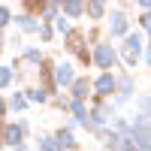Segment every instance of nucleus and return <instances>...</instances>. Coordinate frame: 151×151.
<instances>
[{
  "label": "nucleus",
  "instance_id": "nucleus-1",
  "mask_svg": "<svg viewBox=\"0 0 151 151\" xmlns=\"http://www.w3.org/2000/svg\"><path fill=\"white\" fill-rule=\"evenodd\" d=\"M115 118V106H112V100H94V106L88 109V133H97L112 124Z\"/></svg>",
  "mask_w": 151,
  "mask_h": 151
},
{
  "label": "nucleus",
  "instance_id": "nucleus-2",
  "mask_svg": "<svg viewBox=\"0 0 151 151\" xmlns=\"http://www.w3.org/2000/svg\"><path fill=\"white\" fill-rule=\"evenodd\" d=\"M145 52V40H142V33L139 30H130L127 36H124V42L118 48V60H124L127 67H136L139 64V58Z\"/></svg>",
  "mask_w": 151,
  "mask_h": 151
},
{
  "label": "nucleus",
  "instance_id": "nucleus-3",
  "mask_svg": "<svg viewBox=\"0 0 151 151\" xmlns=\"http://www.w3.org/2000/svg\"><path fill=\"white\" fill-rule=\"evenodd\" d=\"M91 60H94L103 73H112V70L118 67V48H112V42H97Z\"/></svg>",
  "mask_w": 151,
  "mask_h": 151
},
{
  "label": "nucleus",
  "instance_id": "nucleus-4",
  "mask_svg": "<svg viewBox=\"0 0 151 151\" xmlns=\"http://www.w3.org/2000/svg\"><path fill=\"white\" fill-rule=\"evenodd\" d=\"M76 64L73 60H58L55 64V70H52V85H55V91L58 88H70L73 82H76Z\"/></svg>",
  "mask_w": 151,
  "mask_h": 151
},
{
  "label": "nucleus",
  "instance_id": "nucleus-5",
  "mask_svg": "<svg viewBox=\"0 0 151 151\" xmlns=\"http://www.w3.org/2000/svg\"><path fill=\"white\" fill-rule=\"evenodd\" d=\"M130 100H133V76L121 73V76H115V100H112V106H124Z\"/></svg>",
  "mask_w": 151,
  "mask_h": 151
},
{
  "label": "nucleus",
  "instance_id": "nucleus-6",
  "mask_svg": "<svg viewBox=\"0 0 151 151\" xmlns=\"http://www.w3.org/2000/svg\"><path fill=\"white\" fill-rule=\"evenodd\" d=\"M109 33L115 36V40H124V36L130 33V18L124 9H112L109 12Z\"/></svg>",
  "mask_w": 151,
  "mask_h": 151
},
{
  "label": "nucleus",
  "instance_id": "nucleus-7",
  "mask_svg": "<svg viewBox=\"0 0 151 151\" xmlns=\"http://www.w3.org/2000/svg\"><path fill=\"white\" fill-rule=\"evenodd\" d=\"M91 91L97 94V100H109L115 94V73H100L97 79H91Z\"/></svg>",
  "mask_w": 151,
  "mask_h": 151
},
{
  "label": "nucleus",
  "instance_id": "nucleus-8",
  "mask_svg": "<svg viewBox=\"0 0 151 151\" xmlns=\"http://www.w3.org/2000/svg\"><path fill=\"white\" fill-rule=\"evenodd\" d=\"M0 145H9V148H18L24 145V130H21V124H3V130H0Z\"/></svg>",
  "mask_w": 151,
  "mask_h": 151
},
{
  "label": "nucleus",
  "instance_id": "nucleus-9",
  "mask_svg": "<svg viewBox=\"0 0 151 151\" xmlns=\"http://www.w3.org/2000/svg\"><path fill=\"white\" fill-rule=\"evenodd\" d=\"M70 91V100H79V103H85L88 94H91V79L88 76H76V82L67 88Z\"/></svg>",
  "mask_w": 151,
  "mask_h": 151
},
{
  "label": "nucleus",
  "instance_id": "nucleus-10",
  "mask_svg": "<svg viewBox=\"0 0 151 151\" xmlns=\"http://www.w3.org/2000/svg\"><path fill=\"white\" fill-rule=\"evenodd\" d=\"M52 136H55V142L64 148V151H76V145H79V142H76V136H73V127H70V124H67V127H58Z\"/></svg>",
  "mask_w": 151,
  "mask_h": 151
},
{
  "label": "nucleus",
  "instance_id": "nucleus-11",
  "mask_svg": "<svg viewBox=\"0 0 151 151\" xmlns=\"http://www.w3.org/2000/svg\"><path fill=\"white\" fill-rule=\"evenodd\" d=\"M12 21H15L18 27L24 30V33H40V27H42V21H40V15H30V12H21V15H15Z\"/></svg>",
  "mask_w": 151,
  "mask_h": 151
},
{
  "label": "nucleus",
  "instance_id": "nucleus-12",
  "mask_svg": "<svg viewBox=\"0 0 151 151\" xmlns=\"http://www.w3.org/2000/svg\"><path fill=\"white\" fill-rule=\"evenodd\" d=\"M60 15H64L67 21L82 18L85 15V3H82V0H67V3H60Z\"/></svg>",
  "mask_w": 151,
  "mask_h": 151
},
{
  "label": "nucleus",
  "instance_id": "nucleus-13",
  "mask_svg": "<svg viewBox=\"0 0 151 151\" xmlns=\"http://www.w3.org/2000/svg\"><path fill=\"white\" fill-rule=\"evenodd\" d=\"M85 15H91L94 21H103L109 15V6L103 3V0H91V3H85Z\"/></svg>",
  "mask_w": 151,
  "mask_h": 151
},
{
  "label": "nucleus",
  "instance_id": "nucleus-14",
  "mask_svg": "<svg viewBox=\"0 0 151 151\" xmlns=\"http://www.w3.org/2000/svg\"><path fill=\"white\" fill-rule=\"evenodd\" d=\"M58 15H60V3H42L40 6V21L42 24H52Z\"/></svg>",
  "mask_w": 151,
  "mask_h": 151
},
{
  "label": "nucleus",
  "instance_id": "nucleus-15",
  "mask_svg": "<svg viewBox=\"0 0 151 151\" xmlns=\"http://www.w3.org/2000/svg\"><path fill=\"white\" fill-rule=\"evenodd\" d=\"M24 100H27V103H48V91H45V88L40 85V88H30V91H24Z\"/></svg>",
  "mask_w": 151,
  "mask_h": 151
},
{
  "label": "nucleus",
  "instance_id": "nucleus-16",
  "mask_svg": "<svg viewBox=\"0 0 151 151\" xmlns=\"http://www.w3.org/2000/svg\"><path fill=\"white\" fill-rule=\"evenodd\" d=\"M6 109H12V112H24V109H27L24 91H15V94H9V100H6Z\"/></svg>",
  "mask_w": 151,
  "mask_h": 151
},
{
  "label": "nucleus",
  "instance_id": "nucleus-17",
  "mask_svg": "<svg viewBox=\"0 0 151 151\" xmlns=\"http://www.w3.org/2000/svg\"><path fill=\"white\" fill-rule=\"evenodd\" d=\"M136 115H142L151 121V94H142V97H136Z\"/></svg>",
  "mask_w": 151,
  "mask_h": 151
},
{
  "label": "nucleus",
  "instance_id": "nucleus-18",
  "mask_svg": "<svg viewBox=\"0 0 151 151\" xmlns=\"http://www.w3.org/2000/svg\"><path fill=\"white\" fill-rule=\"evenodd\" d=\"M24 60H27V64H33V67H42L45 64V55H42V48H24Z\"/></svg>",
  "mask_w": 151,
  "mask_h": 151
},
{
  "label": "nucleus",
  "instance_id": "nucleus-19",
  "mask_svg": "<svg viewBox=\"0 0 151 151\" xmlns=\"http://www.w3.org/2000/svg\"><path fill=\"white\" fill-rule=\"evenodd\" d=\"M12 79H15V70L6 67V64H0V91H6V88L12 85Z\"/></svg>",
  "mask_w": 151,
  "mask_h": 151
},
{
  "label": "nucleus",
  "instance_id": "nucleus-20",
  "mask_svg": "<svg viewBox=\"0 0 151 151\" xmlns=\"http://www.w3.org/2000/svg\"><path fill=\"white\" fill-rule=\"evenodd\" d=\"M36 148H40V151H64V148H60V145L55 142V136H52V133H48V136H40Z\"/></svg>",
  "mask_w": 151,
  "mask_h": 151
},
{
  "label": "nucleus",
  "instance_id": "nucleus-21",
  "mask_svg": "<svg viewBox=\"0 0 151 151\" xmlns=\"http://www.w3.org/2000/svg\"><path fill=\"white\" fill-rule=\"evenodd\" d=\"M55 30H58L60 36H70V33H73V24H70L64 15H58V18H55Z\"/></svg>",
  "mask_w": 151,
  "mask_h": 151
},
{
  "label": "nucleus",
  "instance_id": "nucleus-22",
  "mask_svg": "<svg viewBox=\"0 0 151 151\" xmlns=\"http://www.w3.org/2000/svg\"><path fill=\"white\" fill-rule=\"evenodd\" d=\"M9 24H12V9H9L6 3H0V30L9 27Z\"/></svg>",
  "mask_w": 151,
  "mask_h": 151
},
{
  "label": "nucleus",
  "instance_id": "nucleus-23",
  "mask_svg": "<svg viewBox=\"0 0 151 151\" xmlns=\"http://www.w3.org/2000/svg\"><path fill=\"white\" fill-rule=\"evenodd\" d=\"M40 36H42V42H52V40H55V27H52V24H42V27H40Z\"/></svg>",
  "mask_w": 151,
  "mask_h": 151
},
{
  "label": "nucleus",
  "instance_id": "nucleus-24",
  "mask_svg": "<svg viewBox=\"0 0 151 151\" xmlns=\"http://www.w3.org/2000/svg\"><path fill=\"white\" fill-rule=\"evenodd\" d=\"M139 27L151 36V12H142V15H139Z\"/></svg>",
  "mask_w": 151,
  "mask_h": 151
},
{
  "label": "nucleus",
  "instance_id": "nucleus-25",
  "mask_svg": "<svg viewBox=\"0 0 151 151\" xmlns=\"http://www.w3.org/2000/svg\"><path fill=\"white\" fill-rule=\"evenodd\" d=\"M6 112H9V109H6V100L0 97V118H6Z\"/></svg>",
  "mask_w": 151,
  "mask_h": 151
},
{
  "label": "nucleus",
  "instance_id": "nucleus-26",
  "mask_svg": "<svg viewBox=\"0 0 151 151\" xmlns=\"http://www.w3.org/2000/svg\"><path fill=\"white\" fill-rule=\"evenodd\" d=\"M139 6H142V12H151V0H139Z\"/></svg>",
  "mask_w": 151,
  "mask_h": 151
},
{
  "label": "nucleus",
  "instance_id": "nucleus-27",
  "mask_svg": "<svg viewBox=\"0 0 151 151\" xmlns=\"http://www.w3.org/2000/svg\"><path fill=\"white\" fill-rule=\"evenodd\" d=\"M145 64H148V67H151V42H148V45H145Z\"/></svg>",
  "mask_w": 151,
  "mask_h": 151
},
{
  "label": "nucleus",
  "instance_id": "nucleus-28",
  "mask_svg": "<svg viewBox=\"0 0 151 151\" xmlns=\"http://www.w3.org/2000/svg\"><path fill=\"white\" fill-rule=\"evenodd\" d=\"M3 42H6V36H3V30H0V48H3Z\"/></svg>",
  "mask_w": 151,
  "mask_h": 151
},
{
  "label": "nucleus",
  "instance_id": "nucleus-29",
  "mask_svg": "<svg viewBox=\"0 0 151 151\" xmlns=\"http://www.w3.org/2000/svg\"><path fill=\"white\" fill-rule=\"evenodd\" d=\"M12 151H27V145H18V148H12Z\"/></svg>",
  "mask_w": 151,
  "mask_h": 151
}]
</instances>
